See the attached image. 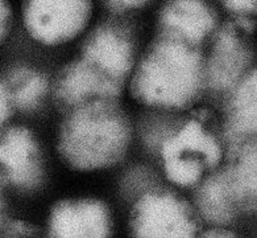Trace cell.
Wrapping results in <instances>:
<instances>
[{
    "label": "cell",
    "mask_w": 257,
    "mask_h": 238,
    "mask_svg": "<svg viewBox=\"0 0 257 238\" xmlns=\"http://www.w3.org/2000/svg\"><path fill=\"white\" fill-rule=\"evenodd\" d=\"M132 142V125L119 100L98 98L64 113L57 132V152L75 171L115 167Z\"/></svg>",
    "instance_id": "cell-2"
},
{
    "label": "cell",
    "mask_w": 257,
    "mask_h": 238,
    "mask_svg": "<svg viewBox=\"0 0 257 238\" xmlns=\"http://www.w3.org/2000/svg\"><path fill=\"white\" fill-rule=\"evenodd\" d=\"M224 153L228 182L239 210L254 212L257 204V144L256 138L227 146Z\"/></svg>",
    "instance_id": "cell-13"
},
{
    "label": "cell",
    "mask_w": 257,
    "mask_h": 238,
    "mask_svg": "<svg viewBox=\"0 0 257 238\" xmlns=\"http://www.w3.org/2000/svg\"><path fill=\"white\" fill-rule=\"evenodd\" d=\"M15 110L32 113L39 109L49 94V81L46 75L33 68L20 66L7 75Z\"/></svg>",
    "instance_id": "cell-15"
},
{
    "label": "cell",
    "mask_w": 257,
    "mask_h": 238,
    "mask_svg": "<svg viewBox=\"0 0 257 238\" xmlns=\"http://www.w3.org/2000/svg\"><path fill=\"white\" fill-rule=\"evenodd\" d=\"M151 0H106L107 7L113 12H128L143 8Z\"/></svg>",
    "instance_id": "cell-20"
},
{
    "label": "cell",
    "mask_w": 257,
    "mask_h": 238,
    "mask_svg": "<svg viewBox=\"0 0 257 238\" xmlns=\"http://www.w3.org/2000/svg\"><path fill=\"white\" fill-rule=\"evenodd\" d=\"M15 113V105L12 101L10 86L7 80L0 75V130L8 125Z\"/></svg>",
    "instance_id": "cell-17"
},
{
    "label": "cell",
    "mask_w": 257,
    "mask_h": 238,
    "mask_svg": "<svg viewBox=\"0 0 257 238\" xmlns=\"http://www.w3.org/2000/svg\"><path fill=\"white\" fill-rule=\"evenodd\" d=\"M7 221V205H6V199H4L3 180L0 179V229Z\"/></svg>",
    "instance_id": "cell-22"
},
{
    "label": "cell",
    "mask_w": 257,
    "mask_h": 238,
    "mask_svg": "<svg viewBox=\"0 0 257 238\" xmlns=\"http://www.w3.org/2000/svg\"><path fill=\"white\" fill-rule=\"evenodd\" d=\"M166 178L180 188H193L224 159V140L211 114H193L161 143Z\"/></svg>",
    "instance_id": "cell-3"
},
{
    "label": "cell",
    "mask_w": 257,
    "mask_h": 238,
    "mask_svg": "<svg viewBox=\"0 0 257 238\" xmlns=\"http://www.w3.org/2000/svg\"><path fill=\"white\" fill-rule=\"evenodd\" d=\"M194 193V206L202 221L215 226L233 222L239 206L228 182L224 168H215L198 183Z\"/></svg>",
    "instance_id": "cell-14"
},
{
    "label": "cell",
    "mask_w": 257,
    "mask_h": 238,
    "mask_svg": "<svg viewBox=\"0 0 257 238\" xmlns=\"http://www.w3.org/2000/svg\"><path fill=\"white\" fill-rule=\"evenodd\" d=\"M39 227L23 220H7L0 229V237H37Z\"/></svg>",
    "instance_id": "cell-16"
},
{
    "label": "cell",
    "mask_w": 257,
    "mask_h": 238,
    "mask_svg": "<svg viewBox=\"0 0 257 238\" xmlns=\"http://www.w3.org/2000/svg\"><path fill=\"white\" fill-rule=\"evenodd\" d=\"M112 213L106 201L95 197L58 200L46 221L50 238H107L112 234Z\"/></svg>",
    "instance_id": "cell-10"
},
{
    "label": "cell",
    "mask_w": 257,
    "mask_h": 238,
    "mask_svg": "<svg viewBox=\"0 0 257 238\" xmlns=\"http://www.w3.org/2000/svg\"><path fill=\"white\" fill-rule=\"evenodd\" d=\"M46 178L45 153L40 139L25 126L0 130V179L22 192L43 187Z\"/></svg>",
    "instance_id": "cell-7"
},
{
    "label": "cell",
    "mask_w": 257,
    "mask_h": 238,
    "mask_svg": "<svg viewBox=\"0 0 257 238\" xmlns=\"http://www.w3.org/2000/svg\"><path fill=\"white\" fill-rule=\"evenodd\" d=\"M14 15L8 0H0V46L8 39L12 29Z\"/></svg>",
    "instance_id": "cell-19"
},
{
    "label": "cell",
    "mask_w": 257,
    "mask_h": 238,
    "mask_svg": "<svg viewBox=\"0 0 257 238\" xmlns=\"http://www.w3.org/2000/svg\"><path fill=\"white\" fill-rule=\"evenodd\" d=\"M128 90L143 106L165 111L190 110L206 92L203 46L157 33L138 57Z\"/></svg>",
    "instance_id": "cell-1"
},
{
    "label": "cell",
    "mask_w": 257,
    "mask_h": 238,
    "mask_svg": "<svg viewBox=\"0 0 257 238\" xmlns=\"http://www.w3.org/2000/svg\"><path fill=\"white\" fill-rule=\"evenodd\" d=\"M203 221L194 204L172 189L153 187L134 203L128 231L135 238H194Z\"/></svg>",
    "instance_id": "cell-4"
},
{
    "label": "cell",
    "mask_w": 257,
    "mask_h": 238,
    "mask_svg": "<svg viewBox=\"0 0 257 238\" xmlns=\"http://www.w3.org/2000/svg\"><path fill=\"white\" fill-rule=\"evenodd\" d=\"M124 88L125 82L106 74L78 56L58 70L52 85V97L57 109L61 113H66L73 107L91 100H120Z\"/></svg>",
    "instance_id": "cell-9"
},
{
    "label": "cell",
    "mask_w": 257,
    "mask_h": 238,
    "mask_svg": "<svg viewBox=\"0 0 257 238\" xmlns=\"http://www.w3.org/2000/svg\"><path fill=\"white\" fill-rule=\"evenodd\" d=\"M198 237L202 238H235L237 237L235 231L229 230V229H225L223 226H214L210 227L207 230H203L198 234Z\"/></svg>",
    "instance_id": "cell-21"
},
{
    "label": "cell",
    "mask_w": 257,
    "mask_h": 238,
    "mask_svg": "<svg viewBox=\"0 0 257 238\" xmlns=\"http://www.w3.org/2000/svg\"><path fill=\"white\" fill-rule=\"evenodd\" d=\"M138 37L123 23L96 24L79 45V57L119 81L127 82L138 60Z\"/></svg>",
    "instance_id": "cell-8"
},
{
    "label": "cell",
    "mask_w": 257,
    "mask_h": 238,
    "mask_svg": "<svg viewBox=\"0 0 257 238\" xmlns=\"http://www.w3.org/2000/svg\"><path fill=\"white\" fill-rule=\"evenodd\" d=\"M23 24L35 41L45 46L70 43L87 28L92 0H23Z\"/></svg>",
    "instance_id": "cell-5"
},
{
    "label": "cell",
    "mask_w": 257,
    "mask_h": 238,
    "mask_svg": "<svg viewBox=\"0 0 257 238\" xmlns=\"http://www.w3.org/2000/svg\"><path fill=\"white\" fill-rule=\"evenodd\" d=\"M252 33V29L236 20L218 25L210 39V54L206 57V89L227 94L253 68V46L249 41Z\"/></svg>",
    "instance_id": "cell-6"
},
{
    "label": "cell",
    "mask_w": 257,
    "mask_h": 238,
    "mask_svg": "<svg viewBox=\"0 0 257 238\" xmlns=\"http://www.w3.org/2000/svg\"><path fill=\"white\" fill-rule=\"evenodd\" d=\"M219 25L214 8L204 0H168L160 10L157 33L173 35L203 46Z\"/></svg>",
    "instance_id": "cell-11"
},
{
    "label": "cell",
    "mask_w": 257,
    "mask_h": 238,
    "mask_svg": "<svg viewBox=\"0 0 257 238\" xmlns=\"http://www.w3.org/2000/svg\"><path fill=\"white\" fill-rule=\"evenodd\" d=\"M224 107L223 140L227 146L256 138L257 132V70H248L231 92Z\"/></svg>",
    "instance_id": "cell-12"
},
{
    "label": "cell",
    "mask_w": 257,
    "mask_h": 238,
    "mask_svg": "<svg viewBox=\"0 0 257 238\" xmlns=\"http://www.w3.org/2000/svg\"><path fill=\"white\" fill-rule=\"evenodd\" d=\"M224 7L236 18H249L256 14L257 0H222Z\"/></svg>",
    "instance_id": "cell-18"
}]
</instances>
